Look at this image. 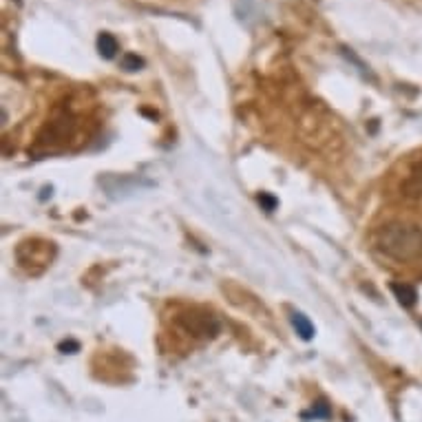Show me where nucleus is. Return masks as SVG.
I'll return each instance as SVG.
<instances>
[{"instance_id": "nucleus-9", "label": "nucleus", "mask_w": 422, "mask_h": 422, "mask_svg": "<svg viewBox=\"0 0 422 422\" xmlns=\"http://www.w3.org/2000/svg\"><path fill=\"white\" fill-rule=\"evenodd\" d=\"M312 416H314V418H329V416H331V409H329V405H327L325 401H321V403L314 405Z\"/></svg>"}, {"instance_id": "nucleus-8", "label": "nucleus", "mask_w": 422, "mask_h": 422, "mask_svg": "<svg viewBox=\"0 0 422 422\" xmlns=\"http://www.w3.org/2000/svg\"><path fill=\"white\" fill-rule=\"evenodd\" d=\"M142 66H144V60L135 53H126L122 58V69H126V71H140Z\"/></svg>"}, {"instance_id": "nucleus-4", "label": "nucleus", "mask_w": 422, "mask_h": 422, "mask_svg": "<svg viewBox=\"0 0 422 422\" xmlns=\"http://www.w3.org/2000/svg\"><path fill=\"white\" fill-rule=\"evenodd\" d=\"M401 195L405 199H422V160H418L407 177L401 182Z\"/></svg>"}, {"instance_id": "nucleus-5", "label": "nucleus", "mask_w": 422, "mask_h": 422, "mask_svg": "<svg viewBox=\"0 0 422 422\" xmlns=\"http://www.w3.org/2000/svg\"><path fill=\"white\" fill-rule=\"evenodd\" d=\"M391 292L396 294V299L401 305H405V307L416 305V299H418L416 287H411L407 283H391Z\"/></svg>"}, {"instance_id": "nucleus-2", "label": "nucleus", "mask_w": 422, "mask_h": 422, "mask_svg": "<svg viewBox=\"0 0 422 422\" xmlns=\"http://www.w3.org/2000/svg\"><path fill=\"white\" fill-rule=\"evenodd\" d=\"M177 323H180L188 334H192L197 339H215L221 329L219 319L210 312H204V309H190V312H184L182 316H177Z\"/></svg>"}, {"instance_id": "nucleus-3", "label": "nucleus", "mask_w": 422, "mask_h": 422, "mask_svg": "<svg viewBox=\"0 0 422 422\" xmlns=\"http://www.w3.org/2000/svg\"><path fill=\"white\" fill-rule=\"evenodd\" d=\"M76 130V122L71 115H58L56 120H51L47 126H44V130L40 133V142L42 144H60L64 142L66 138H71Z\"/></svg>"}, {"instance_id": "nucleus-1", "label": "nucleus", "mask_w": 422, "mask_h": 422, "mask_svg": "<svg viewBox=\"0 0 422 422\" xmlns=\"http://www.w3.org/2000/svg\"><path fill=\"white\" fill-rule=\"evenodd\" d=\"M376 248L398 263L418 261L422 259V228L409 221H389L376 230Z\"/></svg>"}, {"instance_id": "nucleus-6", "label": "nucleus", "mask_w": 422, "mask_h": 422, "mask_svg": "<svg viewBox=\"0 0 422 422\" xmlns=\"http://www.w3.org/2000/svg\"><path fill=\"white\" fill-rule=\"evenodd\" d=\"M98 51H100V56L104 60L115 58V53L120 51V44H118L115 36L113 34H106V31L100 34V38H98Z\"/></svg>"}, {"instance_id": "nucleus-10", "label": "nucleus", "mask_w": 422, "mask_h": 422, "mask_svg": "<svg viewBox=\"0 0 422 422\" xmlns=\"http://www.w3.org/2000/svg\"><path fill=\"white\" fill-rule=\"evenodd\" d=\"M259 202L265 206V210H274V208H277V199H274V197H270V195H265V192H261V195H259Z\"/></svg>"}, {"instance_id": "nucleus-7", "label": "nucleus", "mask_w": 422, "mask_h": 422, "mask_svg": "<svg viewBox=\"0 0 422 422\" xmlns=\"http://www.w3.org/2000/svg\"><path fill=\"white\" fill-rule=\"evenodd\" d=\"M292 325L297 327V334H301L305 341H309V339L314 336V325L307 321V316L294 312V314H292Z\"/></svg>"}, {"instance_id": "nucleus-11", "label": "nucleus", "mask_w": 422, "mask_h": 422, "mask_svg": "<svg viewBox=\"0 0 422 422\" xmlns=\"http://www.w3.org/2000/svg\"><path fill=\"white\" fill-rule=\"evenodd\" d=\"M420 325H422V323H420Z\"/></svg>"}]
</instances>
